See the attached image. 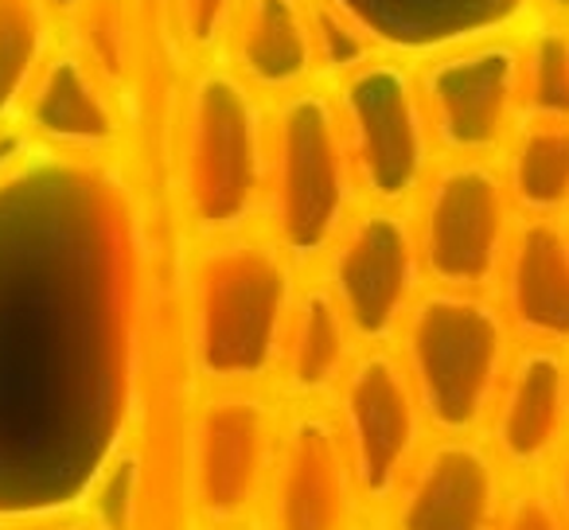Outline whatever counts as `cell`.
I'll list each match as a JSON object with an SVG mask.
<instances>
[{
    "mask_svg": "<svg viewBox=\"0 0 569 530\" xmlns=\"http://www.w3.org/2000/svg\"><path fill=\"white\" fill-rule=\"evenodd\" d=\"M297 301V266L273 238H211L196 261L191 356L211 387H253L277 371L289 312Z\"/></svg>",
    "mask_w": 569,
    "mask_h": 530,
    "instance_id": "obj_1",
    "label": "cell"
},
{
    "mask_svg": "<svg viewBox=\"0 0 569 530\" xmlns=\"http://www.w3.org/2000/svg\"><path fill=\"white\" fill-rule=\"evenodd\" d=\"M359 183L328 82L269 102L266 219L297 270L320 261L356 214Z\"/></svg>",
    "mask_w": 569,
    "mask_h": 530,
    "instance_id": "obj_2",
    "label": "cell"
},
{
    "mask_svg": "<svg viewBox=\"0 0 569 530\" xmlns=\"http://www.w3.org/2000/svg\"><path fill=\"white\" fill-rule=\"evenodd\" d=\"M402 367L421 418L449 437H465L496 406L511 367V324L491 293L421 289L402 328Z\"/></svg>",
    "mask_w": 569,
    "mask_h": 530,
    "instance_id": "obj_3",
    "label": "cell"
},
{
    "mask_svg": "<svg viewBox=\"0 0 569 530\" xmlns=\"http://www.w3.org/2000/svg\"><path fill=\"white\" fill-rule=\"evenodd\" d=\"M269 102L227 63L207 59L188 90L183 118V203L199 234H246L266 211Z\"/></svg>",
    "mask_w": 569,
    "mask_h": 530,
    "instance_id": "obj_4",
    "label": "cell"
},
{
    "mask_svg": "<svg viewBox=\"0 0 569 530\" xmlns=\"http://www.w3.org/2000/svg\"><path fill=\"white\" fill-rule=\"evenodd\" d=\"M328 94L348 141L359 196L367 203L410 207L437 160L413 59L375 48L348 71L332 74Z\"/></svg>",
    "mask_w": 569,
    "mask_h": 530,
    "instance_id": "obj_5",
    "label": "cell"
},
{
    "mask_svg": "<svg viewBox=\"0 0 569 530\" xmlns=\"http://www.w3.org/2000/svg\"><path fill=\"white\" fill-rule=\"evenodd\" d=\"M410 203L429 286L491 293L519 222L499 160L437 157Z\"/></svg>",
    "mask_w": 569,
    "mask_h": 530,
    "instance_id": "obj_6",
    "label": "cell"
},
{
    "mask_svg": "<svg viewBox=\"0 0 569 530\" xmlns=\"http://www.w3.org/2000/svg\"><path fill=\"white\" fill-rule=\"evenodd\" d=\"M522 20L460 36L413 59L421 106L437 157L496 160L522 118L519 106Z\"/></svg>",
    "mask_w": 569,
    "mask_h": 530,
    "instance_id": "obj_7",
    "label": "cell"
},
{
    "mask_svg": "<svg viewBox=\"0 0 569 530\" xmlns=\"http://www.w3.org/2000/svg\"><path fill=\"white\" fill-rule=\"evenodd\" d=\"M325 261V286L340 304L356 343L382 348L395 340L426 281L410 207H356Z\"/></svg>",
    "mask_w": 569,
    "mask_h": 530,
    "instance_id": "obj_8",
    "label": "cell"
},
{
    "mask_svg": "<svg viewBox=\"0 0 569 530\" xmlns=\"http://www.w3.org/2000/svg\"><path fill=\"white\" fill-rule=\"evenodd\" d=\"M343 449L359 488L371 499L398 491L421 437V406L402 359L387 348H367L351 359L340 382Z\"/></svg>",
    "mask_w": 569,
    "mask_h": 530,
    "instance_id": "obj_9",
    "label": "cell"
},
{
    "mask_svg": "<svg viewBox=\"0 0 569 530\" xmlns=\"http://www.w3.org/2000/svg\"><path fill=\"white\" fill-rule=\"evenodd\" d=\"M273 452V410L250 387L219 390L203 402L191 437L196 499L211 519H234L258 491Z\"/></svg>",
    "mask_w": 569,
    "mask_h": 530,
    "instance_id": "obj_10",
    "label": "cell"
},
{
    "mask_svg": "<svg viewBox=\"0 0 569 530\" xmlns=\"http://www.w3.org/2000/svg\"><path fill=\"white\" fill-rule=\"evenodd\" d=\"M214 59L266 102L325 82L312 0H238Z\"/></svg>",
    "mask_w": 569,
    "mask_h": 530,
    "instance_id": "obj_11",
    "label": "cell"
},
{
    "mask_svg": "<svg viewBox=\"0 0 569 530\" xmlns=\"http://www.w3.org/2000/svg\"><path fill=\"white\" fill-rule=\"evenodd\" d=\"M496 289L522 343L569 351V219L519 214Z\"/></svg>",
    "mask_w": 569,
    "mask_h": 530,
    "instance_id": "obj_12",
    "label": "cell"
},
{
    "mask_svg": "<svg viewBox=\"0 0 569 530\" xmlns=\"http://www.w3.org/2000/svg\"><path fill=\"white\" fill-rule=\"evenodd\" d=\"M351 460L340 426L305 410L277 444L273 530H343L351 499Z\"/></svg>",
    "mask_w": 569,
    "mask_h": 530,
    "instance_id": "obj_13",
    "label": "cell"
},
{
    "mask_svg": "<svg viewBox=\"0 0 569 530\" xmlns=\"http://www.w3.org/2000/svg\"><path fill=\"white\" fill-rule=\"evenodd\" d=\"M496 449L519 468L542 464L569 426V351L522 343L491 406Z\"/></svg>",
    "mask_w": 569,
    "mask_h": 530,
    "instance_id": "obj_14",
    "label": "cell"
},
{
    "mask_svg": "<svg viewBox=\"0 0 569 530\" xmlns=\"http://www.w3.org/2000/svg\"><path fill=\"white\" fill-rule=\"evenodd\" d=\"M499 511L496 460L468 437L441 441L413 472L398 530H491Z\"/></svg>",
    "mask_w": 569,
    "mask_h": 530,
    "instance_id": "obj_15",
    "label": "cell"
},
{
    "mask_svg": "<svg viewBox=\"0 0 569 530\" xmlns=\"http://www.w3.org/2000/svg\"><path fill=\"white\" fill-rule=\"evenodd\" d=\"M351 359H356V336H351L348 320H343L340 304L328 293L325 281L297 289L281 356H277V371H281L284 387L301 398L328 394L343 382Z\"/></svg>",
    "mask_w": 569,
    "mask_h": 530,
    "instance_id": "obj_16",
    "label": "cell"
},
{
    "mask_svg": "<svg viewBox=\"0 0 569 530\" xmlns=\"http://www.w3.org/2000/svg\"><path fill=\"white\" fill-rule=\"evenodd\" d=\"M499 172L522 219H569V118H519Z\"/></svg>",
    "mask_w": 569,
    "mask_h": 530,
    "instance_id": "obj_17",
    "label": "cell"
},
{
    "mask_svg": "<svg viewBox=\"0 0 569 530\" xmlns=\"http://www.w3.org/2000/svg\"><path fill=\"white\" fill-rule=\"evenodd\" d=\"M522 118H569V24L522 20Z\"/></svg>",
    "mask_w": 569,
    "mask_h": 530,
    "instance_id": "obj_18",
    "label": "cell"
},
{
    "mask_svg": "<svg viewBox=\"0 0 569 530\" xmlns=\"http://www.w3.org/2000/svg\"><path fill=\"white\" fill-rule=\"evenodd\" d=\"M40 126L63 141L102 144L113 137V113L94 82L74 63H63L51 79L48 94L40 98Z\"/></svg>",
    "mask_w": 569,
    "mask_h": 530,
    "instance_id": "obj_19",
    "label": "cell"
},
{
    "mask_svg": "<svg viewBox=\"0 0 569 530\" xmlns=\"http://www.w3.org/2000/svg\"><path fill=\"white\" fill-rule=\"evenodd\" d=\"M180 32L188 40V48L203 59H214L222 48V36L230 28L238 0H172Z\"/></svg>",
    "mask_w": 569,
    "mask_h": 530,
    "instance_id": "obj_20",
    "label": "cell"
},
{
    "mask_svg": "<svg viewBox=\"0 0 569 530\" xmlns=\"http://www.w3.org/2000/svg\"><path fill=\"white\" fill-rule=\"evenodd\" d=\"M106 491H98V503H102V519L110 530H129L133 519V464H118L113 472H106Z\"/></svg>",
    "mask_w": 569,
    "mask_h": 530,
    "instance_id": "obj_21",
    "label": "cell"
},
{
    "mask_svg": "<svg viewBox=\"0 0 569 530\" xmlns=\"http://www.w3.org/2000/svg\"><path fill=\"white\" fill-rule=\"evenodd\" d=\"M503 530H569L561 511L542 496H519L503 519Z\"/></svg>",
    "mask_w": 569,
    "mask_h": 530,
    "instance_id": "obj_22",
    "label": "cell"
},
{
    "mask_svg": "<svg viewBox=\"0 0 569 530\" xmlns=\"http://www.w3.org/2000/svg\"><path fill=\"white\" fill-rule=\"evenodd\" d=\"M530 20H550V24H569V0H530Z\"/></svg>",
    "mask_w": 569,
    "mask_h": 530,
    "instance_id": "obj_23",
    "label": "cell"
},
{
    "mask_svg": "<svg viewBox=\"0 0 569 530\" xmlns=\"http://www.w3.org/2000/svg\"><path fill=\"white\" fill-rule=\"evenodd\" d=\"M558 511H561V519H566V527H569V457L561 460V472H558Z\"/></svg>",
    "mask_w": 569,
    "mask_h": 530,
    "instance_id": "obj_24",
    "label": "cell"
}]
</instances>
